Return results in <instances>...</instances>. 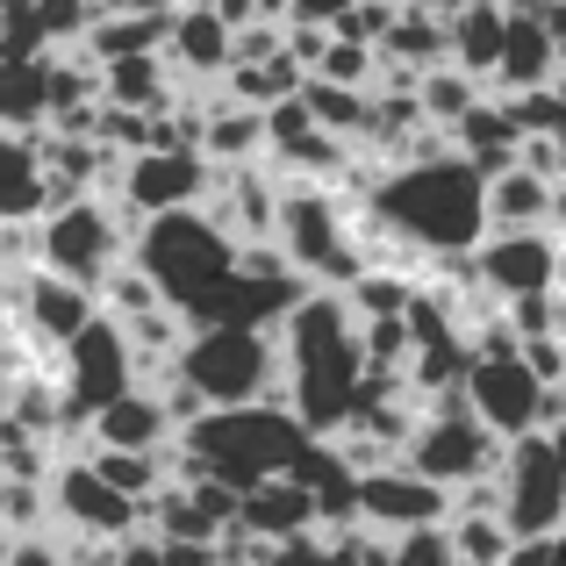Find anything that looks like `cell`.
Returning a JSON list of instances; mask_svg holds the SVG:
<instances>
[{"label":"cell","mask_w":566,"mask_h":566,"mask_svg":"<svg viewBox=\"0 0 566 566\" xmlns=\"http://www.w3.org/2000/svg\"><path fill=\"white\" fill-rule=\"evenodd\" d=\"M352 516H359V531L401 538V531L444 524V516H452V495H444L438 481H423V473H409L401 459H387V467L359 473V488H352Z\"/></svg>","instance_id":"13"},{"label":"cell","mask_w":566,"mask_h":566,"mask_svg":"<svg viewBox=\"0 0 566 566\" xmlns=\"http://www.w3.org/2000/svg\"><path fill=\"white\" fill-rule=\"evenodd\" d=\"M0 409H8V374H0Z\"/></svg>","instance_id":"51"},{"label":"cell","mask_w":566,"mask_h":566,"mask_svg":"<svg viewBox=\"0 0 566 566\" xmlns=\"http://www.w3.org/2000/svg\"><path fill=\"white\" fill-rule=\"evenodd\" d=\"M172 374H180L208 409L280 401V345H273V331L208 323V331H187V345L172 352Z\"/></svg>","instance_id":"4"},{"label":"cell","mask_w":566,"mask_h":566,"mask_svg":"<svg viewBox=\"0 0 566 566\" xmlns=\"http://www.w3.org/2000/svg\"><path fill=\"white\" fill-rule=\"evenodd\" d=\"M488 481H495V516L510 538H559L566 524V444L559 438H545V430L510 438Z\"/></svg>","instance_id":"8"},{"label":"cell","mask_w":566,"mask_h":566,"mask_svg":"<svg viewBox=\"0 0 566 566\" xmlns=\"http://www.w3.org/2000/svg\"><path fill=\"white\" fill-rule=\"evenodd\" d=\"M273 244L308 287H345L359 265V244H352V201H337L331 187H308V180H280L273 201Z\"/></svg>","instance_id":"5"},{"label":"cell","mask_w":566,"mask_h":566,"mask_svg":"<svg viewBox=\"0 0 566 566\" xmlns=\"http://www.w3.org/2000/svg\"><path fill=\"white\" fill-rule=\"evenodd\" d=\"M473 287L488 302H516V294H553L566 259H559V230H481L467 251Z\"/></svg>","instance_id":"11"},{"label":"cell","mask_w":566,"mask_h":566,"mask_svg":"<svg viewBox=\"0 0 566 566\" xmlns=\"http://www.w3.org/2000/svg\"><path fill=\"white\" fill-rule=\"evenodd\" d=\"M208 158L187 151V144H151V151H129L123 172H115V201L129 216H166V208H201L208 193Z\"/></svg>","instance_id":"12"},{"label":"cell","mask_w":566,"mask_h":566,"mask_svg":"<svg viewBox=\"0 0 566 566\" xmlns=\"http://www.w3.org/2000/svg\"><path fill=\"white\" fill-rule=\"evenodd\" d=\"M366 208L416 251V259H444V251H473L481 237V172L459 151L416 158V166H387Z\"/></svg>","instance_id":"3"},{"label":"cell","mask_w":566,"mask_h":566,"mask_svg":"<svg viewBox=\"0 0 566 566\" xmlns=\"http://www.w3.org/2000/svg\"><path fill=\"white\" fill-rule=\"evenodd\" d=\"M129 259L144 265V280L158 287L166 308H187L208 280L230 273L237 244L201 216V208H166V216H144L137 237H129Z\"/></svg>","instance_id":"6"},{"label":"cell","mask_w":566,"mask_h":566,"mask_svg":"<svg viewBox=\"0 0 566 566\" xmlns=\"http://www.w3.org/2000/svg\"><path fill=\"white\" fill-rule=\"evenodd\" d=\"M280 51V22H244L230 29V65H259V57Z\"/></svg>","instance_id":"43"},{"label":"cell","mask_w":566,"mask_h":566,"mask_svg":"<svg viewBox=\"0 0 566 566\" xmlns=\"http://www.w3.org/2000/svg\"><path fill=\"white\" fill-rule=\"evenodd\" d=\"M308 430L287 416V401H244V409H201L187 430H172V473L166 481H222L230 495L273 481L302 459Z\"/></svg>","instance_id":"2"},{"label":"cell","mask_w":566,"mask_h":566,"mask_svg":"<svg viewBox=\"0 0 566 566\" xmlns=\"http://www.w3.org/2000/svg\"><path fill=\"white\" fill-rule=\"evenodd\" d=\"M51 374H57V395H65V430H86V416H94L101 401H115L123 387H137V359H129L123 331L94 308V316L57 345Z\"/></svg>","instance_id":"10"},{"label":"cell","mask_w":566,"mask_h":566,"mask_svg":"<svg viewBox=\"0 0 566 566\" xmlns=\"http://www.w3.org/2000/svg\"><path fill=\"white\" fill-rule=\"evenodd\" d=\"M43 524H51L43 481H8V473H0V531H8V538H36Z\"/></svg>","instance_id":"36"},{"label":"cell","mask_w":566,"mask_h":566,"mask_svg":"<svg viewBox=\"0 0 566 566\" xmlns=\"http://www.w3.org/2000/svg\"><path fill=\"white\" fill-rule=\"evenodd\" d=\"M444 538H452L459 566H502V553H510V531L488 510H452L444 516Z\"/></svg>","instance_id":"33"},{"label":"cell","mask_w":566,"mask_h":566,"mask_svg":"<svg viewBox=\"0 0 566 566\" xmlns=\"http://www.w3.org/2000/svg\"><path fill=\"white\" fill-rule=\"evenodd\" d=\"M166 22H172V8L158 14V8H101L94 22H86V57L94 65H108V57H144V51H158L166 43Z\"/></svg>","instance_id":"24"},{"label":"cell","mask_w":566,"mask_h":566,"mask_svg":"<svg viewBox=\"0 0 566 566\" xmlns=\"http://www.w3.org/2000/svg\"><path fill=\"white\" fill-rule=\"evenodd\" d=\"M374 57H380V65H409V72L444 65V22H438L430 8H409V0H395V14H387Z\"/></svg>","instance_id":"26"},{"label":"cell","mask_w":566,"mask_h":566,"mask_svg":"<svg viewBox=\"0 0 566 566\" xmlns=\"http://www.w3.org/2000/svg\"><path fill=\"white\" fill-rule=\"evenodd\" d=\"M251 14L259 22H287V0H251Z\"/></svg>","instance_id":"48"},{"label":"cell","mask_w":566,"mask_h":566,"mask_svg":"<svg viewBox=\"0 0 566 566\" xmlns=\"http://www.w3.org/2000/svg\"><path fill=\"white\" fill-rule=\"evenodd\" d=\"M0 566H65V559H57V545H51V538L36 531V538H14V545H8V559H0Z\"/></svg>","instance_id":"45"},{"label":"cell","mask_w":566,"mask_h":566,"mask_svg":"<svg viewBox=\"0 0 566 566\" xmlns=\"http://www.w3.org/2000/svg\"><path fill=\"white\" fill-rule=\"evenodd\" d=\"M108 566H166V559H158V545H151V538H115Z\"/></svg>","instance_id":"47"},{"label":"cell","mask_w":566,"mask_h":566,"mask_svg":"<svg viewBox=\"0 0 566 566\" xmlns=\"http://www.w3.org/2000/svg\"><path fill=\"white\" fill-rule=\"evenodd\" d=\"M538 395H545V380H531L516 352H502V359H473L467 380H459V401L473 409V423H481L495 444L538 430Z\"/></svg>","instance_id":"14"},{"label":"cell","mask_w":566,"mask_h":566,"mask_svg":"<svg viewBox=\"0 0 566 566\" xmlns=\"http://www.w3.org/2000/svg\"><path fill=\"white\" fill-rule=\"evenodd\" d=\"M308 80H337V86H374V43H345L331 36L323 57L308 65Z\"/></svg>","instance_id":"37"},{"label":"cell","mask_w":566,"mask_h":566,"mask_svg":"<svg viewBox=\"0 0 566 566\" xmlns=\"http://www.w3.org/2000/svg\"><path fill=\"white\" fill-rule=\"evenodd\" d=\"M516 359H524L531 380L566 387V337H524V345H516Z\"/></svg>","instance_id":"42"},{"label":"cell","mask_w":566,"mask_h":566,"mask_svg":"<svg viewBox=\"0 0 566 566\" xmlns=\"http://www.w3.org/2000/svg\"><path fill=\"white\" fill-rule=\"evenodd\" d=\"M158 57L172 65V80H193V86H208V80H222V65H230V29L216 22V14L193 0V8H172V22H166V43H158Z\"/></svg>","instance_id":"21"},{"label":"cell","mask_w":566,"mask_h":566,"mask_svg":"<svg viewBox=\"0 0 566 566\" xmlns=\"http://www.w3.org/2000/svg\"><path fill=\"white\" fill-rule=\"evenodd\" d=\"M387 566H459V553H452V538H444V524H423V531L387 538Z\"/></svg>","instance_id":"39"},{"label":"cell","mask_w":566,"mask_h":566,"mask_svg":"<svg viewBox=\"0 0 566 566\" xmlns=\"http://www.w3.org/2000/svg\"><path fill=\"white\" fill-rule=\"evenodd\" d=\"M94 8H129V0H94Z\"/></svg>","instance_id":"52"},{"label":"cell","mask_w":566,"mask_h":566,"mask_svg":"<svg viewBox=\"0 0 566 566\" xmlns=\"http://www.w3.org/2000/svg\"><path fill=\"white\" fill-rule=\"evenodd\" d=\"M302 108H308V123L323 129V137H337V144H359V129H366V86H337V80H308L302 72Z\"/></svg>","instance_id":"30"},{"label":"cell","mask_w":566,"mask_h":566,"mask_svg":"<svg viewBox=\"0 0 566 566\" xmlns=\"http://www.w3.org/2000/svg\"><path fill=\"white\" fill-rule=\"evenodd\" d=\"M222 101H237V108H273V101H287L294 86H302V65H294L287 51L259 57V65H222Z\"/></svg>","instance_id":"29"},{"label":"cell","mask_w":566,"mask_h":566,"mask_svg":"<svg viewBox=\"0 0 566 566\" xmlns=\"http://www.w3.org/2000/svg\"><path fill=\"white\" fill-rule=\"evenodd\" d=\"M510 166H524L531 180H566V137L559 129H538V137H516V151H510Z\"/></svg>","instance_id":"40"},{"label":"cell","mask_w":566,"mask_h":566,"mask_svg":"<svg viewBox=\"0 0 566 566\" xmlns=\"http://www.w3.org/2000/svg\"><path fill=\"white\" fill-rule=\"evenodd\" d=\"M481 230H559V187L502 166L481 180Z\"/></svg>","instance_id":"19"},{"label":"cell","mask_w":566,"mask_h":566,"mask_svg":"<svg viewBox=\"0 0 566 566\" xmlns=\"http://www.w3.org/2000/svg\"><path fill=\"white\" fill-rule=\"evenodd\" d=\"M80 459L115 488V495L137 502V510L158 495V488H166V473H172V444H166V452H115V444H86Z\"/></svg>","instance_id":"28"},{"label":"cell","mask_w":566,"mask_h":566,"mask_svg":"<svg viewBox=\"0 0 566 566\" xmlns=\"http://www.w3.org/2000/svg\"><path fill=\"white\" fill-rule=\"evenodd\" d=\"M86 316H94V294L86 287L43 273V265H22V273H14V323H22V337H36L43 352H57Z\"/></svg>","instance_id":"17"},{"label":"cell","mask_w":566,"mask_h":566,"mask_svg":"<svg viewBox=\"0 0 566 566\" xmlns=\"http://www.w3.org/2000/svg\"><path fill=\"white\" fill-rule=\"evenodd\" d=\"M473 101H481V80H473V72H459V65H423L416 72V108H423V123L452 129Z\"/></svg>","instance_id":"32"},{"label":"cell","mask_w":566,"mask_h":566,"mask_svg":"<svg viewBox=\"0 0 566 566\" xmlns=\"http://www.w3.org/2000/svg\"><path fill=\"white\" fill-rule=\"evenodd\" d=\"M438 22H444V65L488 80V65H495V51H502V22H510V14H502L495 0H459L452 14H438Z\"/></svg>","instance_id":"23"},{"label":"cell","mask_w":566,"mask_h":566,"mask_svg":"<svg viewBox=\"0 0 566 566\" xmlns=\"http://www.w3.org/2000/svg\"><path fill=\"white\" fill-rule=\"evenodd\" d=\"M43 115H51L43 57H0V129H43Z\"/></svg>","instance_id":"31"},{"label":"cell","mask_w":566,"mask_h":566,"mask_svg":"<svg viewBox=\"0 0 566 566\" xmlns=\"http://www.w3.org/2000/svg\"><path fill=\"white\" fill-rule=\"evenodd\" d=\"M94 14H101L94 0H36V8H29V22H36V36L57 51V43H80Z\"/></svg>","instance_id":"38"},{"label":"cell","mask_w":566,"mask_h":566,"mask_svg":"<svg viewBox=\"0 0 566 566\" xmlns=\"http://www.w3.org/2000/svg\"><path fill=\"white\" fill-rule=\"evenodd\" d=\"M0 8H8V14H14V8H36V0H0Z\"/></svg>","instance_id":"50"},{"label":"cell","mask_w":566,"mask_h":566,"mask_svg":"<svg viewBox=\"0 0 566 566\" xmlns=\"http://www.w3.org/2000/svg\"><path fill=\"white\" fill-rule=\"evenodd\" d=\"M559 65H566V36L559 29L545 22V14H510L481 94L502 101V94H531V86H559Z\"/></svg>","instance_id":"16"},{"label":"cell","mask_w":566,"mask_h":566,"mask_svg":"<svg viewBox=\"0 0 566 566\" xmlns=\"http://www.w3.org/2000/svg\"><path fill=\"white\" fill-rule=\"evenodd\" d=\"M409 8H430V14H452L459 0H409Z\"/></svg>","instance_id":"49"},{"label":"cell","mask_w":566,"mask_h":566,"mask_svg":"<svg viewBox=\"0 0 566 566\" xmlns=\"http://www.w3.org/2000/svg\"><path fill=\"white\" fill-rule=\"evenodd\" d=\"M495 459H502V444L473 423V409L459 395L423 401L416 430L401 438V467L423 473V481H438L444 495H452V488H467V481H488V473H495Z\"/></svg>","instance_id":"9"},{"label":"cell","mask_w":566,"mask_h":566,"mask_svg":"<svg viewBox=\"0 0 566 566\" xmlns=\"http://www.w3.org/2000/svg\"><path fill=\"white\" fill-rule=\"evenodd\" d=\"M144 216H129L123 201H101V193H80V201L51 208V216H36V259L43 273L72 280V287L94 294L101 273H108L115 259H129V237H137Z\"/></svg>","instance_id":"7"},{"label":"cell","mask_w":566,"mask_h":566,"mask_svg":"<svg viewBox=\"0 0 566 566\" xmlns=\"http://www.w3.org/2000/svg\"><path fill=\"white\" fill-rule=\"evenodd\" d=\"M36 216H43L36 129H0V222H36Z\"/></svg>","instance_id":"25"},{"label":"cell","mask_w":566,"mask_h":566,"mask_svg":"<svg viewBox=\"0 0 566 566\" xmlns=\"http://www.w3.org/2000/svg\"><path fill=\"white\" fill-rule=\"evenodd\" d=\"M8 545H14V538H8V531H0V559H8Z\"/></svg>","instance_id":"53"},{"label":"cell","mask_w":566,"mask_h":566,"mask_svg":"<svg viewBox=\"0 0 566 566\" xmlns=\"http://www.w3.org/2000/svg\"><path fill=\"white\" fill-rule=\"evenodd\" d=\"M345 8H352V0H287V22H323V29H331Z\"/></svg>","instance_id":"46"},{"label":"cell","mask_w":566,"mask_h":566,"mask_svg":"<svg viewBox=\"0 0 566 566\" xmlns=\"http://www.w3.org/2000/svg\"><path fill=\"white\" fill-rule=\"evenodd\" d=\"M230 531L251 545H280V538H302V531H316V502H308V488H294L287 473H273V481L244 488L230 510Z\"/></svg>","instance_id":"18"},{"label":"cell","mask_w":566,"mask_h":566,"mask_svg":"<svg viewBox=\"0 0 566 566\" xmlns=\"http://www.w3.org/2000/svg\"><path fill=\"white\" fill-rule=\"evenodd\" d=\"M43 495H51V516L65 531H80V538H108L115 545V538H137V524H144L137 502L115 495L86 459H57L51 481H43Z\"/></svg>","instance_id":"15"},{"label":"cell","mask_w":566,"mask_h":566,"mask_svg":"<svg viewBox=\"0 0 566 566\" xmlns=\"http://www.w3.org/2000/svg\"><path fill=\"white\" fill-rule=\"evenodd\" d=\"M502 566H559V538H510Z\"/></svg>","instance_id":"44"},{"label":"cell","mask_w":566,"mask_h":566,"mask_svg":"<svg viewBox=\"0 0 566 566\" xmlns=\"http://www.w3.org/2000/svg\"><path fill=\"white\" fill-rule=\"evenodd\" d=\"M0 29H8V8H0Z\"/></svg>","instance_id":"54"},{"label":"cell","mask_w":566,"mask_h":566,"mask_svg":"<svg viewBox=\"0 0 566 566\" xmlns=\"http://www.w3.org/2000/svg\"><path fill=\"white\" fill-rule=\"evenodd\" d=\"M273 345H280V401H287V416L308 438L345 430L352 409H359V380H366L359 316L345 308V294L308 287L302 302L273 323Z\"/></svg>","instance_id":"1"},{"label":"cell","mask_w":566,"mask_h":566,"mask_svg":"<svg viewBox=\"0 0 566 566\" xmlns=\"http://www.w3.org/2000/svg\"><path fill=\"white\" fill-rule=\"evenodd\" d=\"M502 323H510V337L524 345V337H566V294H516V302H495Z\"/></svg>","instance_id":"35"},{"label":"cell","mask_w":566,"mask_h":566,"mask_svg":"<svg viewBox=\"0 0 566 566\" xmlns=\"http://www.w3.org/2000/svg\"><path fill=\"white\" fill-rule=\"evenodd\" d=\"M86 444H115V452H166L172 444V423L166 409H158L151 387H123L115 401H101L94 416H86Z\"/></svg>","instance_id":"20"},{"label":"cell","mask_w":566,"mask_h":566,"mask_svg":"<svg viewBox=\"0 0 566 566\" xmlns=\"http://www.w3.org/2000/svg\"><path fill=\"white\" fill-rule=\"evenodd\" d=\"M101 101H108V108H137V115H166L172 101H180V80H172V65L158 51L108 57V65H101Z\"/></svg>","instance_id":"22"},{"label":"cell","mask_w":566,"mask_h":566,"mask_svg":"<svg viewBox=\"0 0 566 566\" xmlns=\"http://www.w3.org/2000/svg\"><path fill=\"white\" fill-rule=\"evenodd\" d=\"M387 14H395V0H352V8L331 22V36H345V43H380Z\"/></svg>","instance_id":"41"},{"label":"cell","mask_w":566,"mask_h":566,"mask_svg":"<svg viewBox=\"0 0 566 566\" xmlns=\"http://www.w3.org/2000/svg\"><path fill=\"white\" fill-rule=\"evenodd\" d=\"M495 108H502V123H510L516 137H538V129H559V137H566V94H559V86H531V94H502Z\"/></svg>","instance_id":"34"},{"label":"cell","mask_w":566,"mask_h":566,"mask_svg":"<svg viewBox=\"0 0 566 566\" xmlns=\"http://www.w3.org/2000/svg\"><path fill=\"white\" fill-rule=\"evenodd\" d=\"M452 151H459V158H467V166L488 180V172H502V166H510V151H516V129L502 123V108L481 94V101H473V108L452 123Z\"/></svg>","instance_id":"27"}]
</instances>
